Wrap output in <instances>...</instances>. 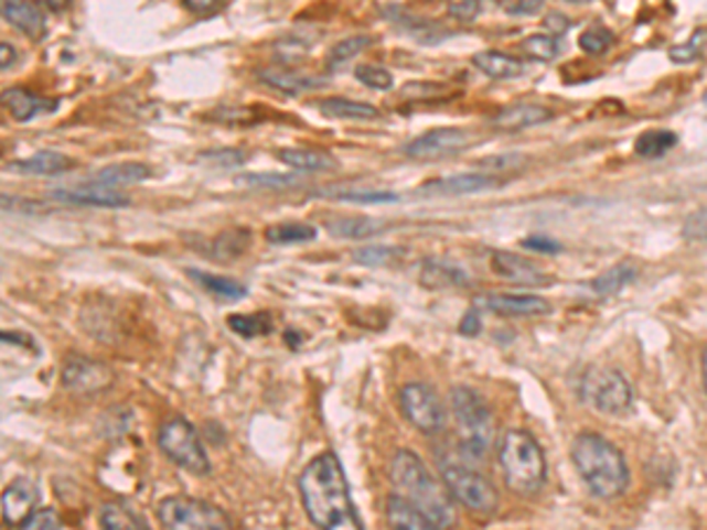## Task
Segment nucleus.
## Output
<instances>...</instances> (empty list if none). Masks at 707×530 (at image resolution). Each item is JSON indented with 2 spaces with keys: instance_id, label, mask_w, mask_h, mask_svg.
Masks as SVG:
<instances>
[{
  "instance_id": "nucleus-1",
  "label": "nucleus",
  "mask_w": 707,
  "mask_h": 530,
  "mask_svg": "<svg viewBox=\"0 0 707 530\" xmlns=\"http://www.w3.org/2000/svg\"><path fill=\"white\" fill-rule=\"evenodd\" d=\"M298 486L307 517L319 530H364L352 502L350 482L333 451L317 455L302 469Z\"/></svg>"
},
{
  "instance_id": "nucleus-2",
  "label": "nucleus",
  "mask_w": 707,
  "mask_h": 530,
  "mask_svg": "<svg viewBox=\"0 0 707 530\" xmlns=\"http://www.w3.org/2000/svg\"><path fill=\"white\" fill-rule=\"evenodd\" d=\"M392 486L396 495L410 507H416L441 530H453L458 523V511L451 490L443 482L427 469L422 459L413 451H396L389 465Z\"/></svg>"
},
{
  "instance_id": "nucleus-3",
  "label": "nucleus",
  "mask_w": 707,
  "mask_h": 530,
  "mask_svg": "<svg viewBox=\"0 0 707 530\" xmlns=\"http://www.w3.org/2000/svg\"><path fill=\"white\" fill-rule=\"evenodd\" d=\"M571 457L582 484L588 486L594 498L613 500L625 493L630 469L623 453L607 436L592 432L576 436Z\"/></svg>"
},
{
  "instance_id": "nucleus-4",
  "label": "nucleus",
  "mask_w": 707,
  "mask_h": 530,
  "mask_svg": "<svg viewBox=\"0 0 707 530\" xmlns=\"http://www.w3.org/2000/svg\"><path fill=\"white\" fill-rule=\"evenodd\" d=\"M497 465L503 469L507 488L516 495H536L545 486V455L538 446V441L528 432H505L497 446Z\"/></svg>"
},
{
  "instance_id": "nucleus-5",
  "label": "nucleus",
  "mask_w": 707,
  "mask_h": 530,
  "mask_svg": "<svg viewBox=\"0 0 707 530\" xmlns=\"http://www.w3.org/2000/svg\"><path fill=\"white\" fill-rule=\"evenodd\" d=\"M451 410L462 453L474 459L484 457L495 441V420L489 403L470 387H453Z\"/></svg>"
},
{
  "instance_id": "nucleus-6",
  "label": "nucleus",
  "mask_w": 707,
  "mask_h": 530,
  "mask_svg": "<svg viewBox=\"0 0 707 530\" xmlns=\"http://www.w3.org/2000/svg\"><path fill=\"white\" fill-rule=\"evenodd\" d=\"M159 448L163 455L194 476L211 474V459L205 455L196 426L186 418H170L159 430Z\"/></svg>"
},
{
  "instance_id": "nucleus-7",
  "label": "nucleus",
  "mask_w": 707,
  "mask_h": 530,
  "mask_svg": "<svg viewBox=\"0 0 707 530\" xmlns=\"http://www.w3.org/2000/svg\"><path fill=\"white\" fill-rule=\"evenodd\" d=\"M157 511L165 530H232L227 515L219 507L189 495H170L159 502Z\"/></svg>"
},
{
  "instance_id": "nucleus-8",
  "label": "nucleus",
  "mask_w": 707,
  "mask_h": 530,
  "mask_svg": "<svg viewBox=\"0 0 707 530\" xmlns=\"http://www.w3.org/2000/svg\"><path fill=\"white\" fill-rule=\"evenodd\" d=\"M580 397L603 415H623L632 405V389L625 375L607 366H594L582 375Z\"/></svg>"
},
{
  "instance_id": "nucleus-9",
  "label": "nucleus",
  "mask_w": 707,
  "mask_h": 530,
  "mask_svg": "<svg viewBox=\"0 0 707 530\" xmlns=\"http://www.w3.org/2000/svg\"><path fill=\"white\" fill-rule=\"evenodd\" d=\"M441 476L446 488L451 490L453 500L476 511V515H493L497 509V490L484 474H479L468 465L446 463L441 465Z\"/></svg>"
},
{
  "instance_id": "nucleus-10",
  "label": "nucleus",
  "mask_w": 707,
  "mask_h": 530,
  "mask_svg": "<svg viewBox=\"0 0 707 530\" xmlns=\"http://www.w3.org/2000/svg\"><path fill=\"white\" fill-rule=\"evenodd\" d=\"M406 420L422 434H437L446 426V408L437 391L425 382H410L399 391Z\"/></svg>"
},
{
  "instance_id": "nucleus-11",
  "label": "nucleus",
  "mask_w": 707,
  "mask_h": 530,
  "mask_svg": "<svg viewBox=\"0 0 707 530\" xmlns=\"http://www.w3.org/2000/svg\"><path fill=\"white\" fill-rule=\"evenodd\" d=\"M472 144V132L462 128H439L416 137V140L406 147V156L416 161H435L443 156H453V153L470 149Z\"/></svg>"
},
{
  "instance_id": "nucleus-12",
  "label": "nucleus",
  "mask_w": 707,
  "mask_h": 530,
  "mask_svg": "<svg viewBox=\"0 0 707 530\" xmlns=\"http://www.w3.org/2000/svg\"><path fill=\"white\" fill-rule=\"evenodd\" d=\"M111 382H114L111 368L99 361H93V358L68 356L62 368V385L66 389L78 391V394H95V391L111 387Z\"/></svg>"
},
{
  "instance_id": "nucleus-13",
  "label": "nucleus",
  "mask_w": 707,
  "mask_h": 530,
  "mask_svg": "<svg viewBox=\"0 0 707 530\" xmlns=\"http://www.w3.org/2000/svg\"><path fill=\"white\" fill-rule=\"evenodd\" d=\"M491 267L500 279L528 285V288H536V285L545 288L551 281V277L545 269H540V264L524 258V255L507 252V250H495L491 255Z\"/></svg>"
},
{
  "instance_id": "nucleus-14",
  "label": "nucleus",
  "mask_w": 707,
  "mask_h": 530,
  "mask_svg": "<svg viewBox=\"0 0 707 530\" xmlns=\"http://www.w3.org/2000/svg\"><path fill=\"white\" fill-rule=\"evenodd\" d=\"M503 184V180L491 175V173H468V175H451L432 180L420 186V194H432V196H462V194H479L495 190V186Z\"/></svg>"
},
{
  "instance_id": "nucleus-15",
  "label": "nucleus",
  "mask_w": 707,
  "mask_h": 530,
  "mask_svg": "<svg viewBox=\"0 0 707 530\" xmlns=\"http://www.w3.org/2000/svg\"><path fill=\"white\" fill-rule=\"evenodd\" d=\"M3 521L10 528H20L31 515L33 507L39 502V488L33 486L29 478H17L3 493Z\"/></svg>"
},
{
  "instance_id": "nucleus-16",
  "label": "nucleus",
  "mask_w": 707,
  "mask_h": 530,
  "mask_svg": "<svg viewBox=\"0 0 707 530\" xmlns=\"http://www.w3.org/2000/svg\"><path fill=\"white\" fill-rule=\"evenodd\" d=\"M476 302L479 306H484V310L500 316H545L551 312L549 302L538 295L500 293V295H484Z\"/></svg>"
},
{
  "instance_id": "nucleus-17",
  "label": "nucleus",
  "mask_w": 707,
  "mask_h": 530,
  "mask_svg": "<svg viewBox=\"0 0 707 530\" xmlns=\"http://www.w3.org/2000/svg\"><path fill=\"white\" fill-rule=\"evenodd\" d=\"M53 198L68 205H88V208H124V205L130 203V198L120 192L95 184H85L78 186V190H55Z\"/></svg>"
},
{
  "instance_id": "nucleus-18",
  "label": "nucleus",
  "mask_w": 707,
  "mask_h": 530,
  "mask_svg": "<svg viewBox=\"0 0 707 530\" xmlns=\"http://www.w3.org/2000/svg\"><path fill=\"white\" fill-rule=\"evenodd\" d=\"M0 12H3V20L8 24H12L17 31H22L24 36L33 41H41L47 33V20L39 6L20 3V0H12L10 3L8 0V3L0 8Z\"/></svg>"
},
{
  "instance_id": "nucleus-19",
  "label": "nucleus",
  "mask_w": 707,
  "mask_h": 530,
  "mask_svg": "<svg viewBox=\"0 0 707 530\" xmlns=\"http://www.w3.org/2000/svg\"><path fill=\"white\" fill-rule=\"evenodd\" d=\"M551 118V111L540 105H512L503 109L500 113L493 116V128L503 130V132H516L531 126H540L547 123Z\"/></svg>"
},
{
  "instance_id": "nucleus-20",
  "label": "nucleus",
  "mask_w": 707,
  "mask_h": 530,
  "mask_svg": "<svg viewBox=\"0 0 707 530\" xmlns=\"http://www.w3.org/2000/svg\"><path fill=\"white\" fill-rule=\"evenodd\" d=\"M151 177V167L144 163H114L97 170L93 177H88L85 184H95V186H107V190H114V186H128V184H140Z\"/></svg>"
},
{
  "instance_id": "nucleus-21",
  "label": "nucleus",
  "mask_w": 707,
  "mask_h": 530,
  "mask_svg": "<svg viewBox=\"0 0 707 530\" xmlns=\"http://www.w3.org/2000/svg\"><path fill=\"white\" fill-rule=\"evenodd\" d=\"M3 105L14 121L26 123L31 118H36L41 111H53L57 107V101H47L26 88H10L3 93Z\"/></svg>"
},
{
  "instance_id": "nucleus-22",
  "label": "nucleus",
  "mask_w": 707,
  "mask_h": 530,
  "mask_svg": "<svg viewBox=\"0 0 707 530\" xmlns=\"http://www.w3.org/2000/svg\"><path fill=\"white\" fill-rule=\"evenodd\" d=\"M420 281L427 288H460V285H468L470 283V273L464 271L460 264H453L448 260H439V258H427L422 262V271H420Z\"/></svg>"
},
{
  "instance_id": "nucleus-23",
  "label": "nucleus",
  "mask_w": 707,
  "mask_h": 530,
  "mask_svg": "<svg viewBox=\"0 0 707 530\" xmlns=\"http://www.w3.org/2000/svg\"><path fill=\"white\" fill-rule=\"evenodd\" d=\"M72 165H74V161L66 159L64 153L39 151L29 159L8 163L6 170H10V173H20V175H60Z\"/></svg>"
},
{
  "instance_id": "nucleus-24",
  "label": "nucleus",
  "mask_w": 707,
  "mask_h": 530,
  "mask_svg": "<svg viewBox=\"0 0 707 530\" xmlns=\"http://www.w3.org/2000/svg\"><path fill=\"white\" fill-rule=\"evenodd\" d=\"M317 107L325 118H335V121H373V118L381 116L377 107L347 97H328L321 99Z\"/></svg>"
},
{
  "instance_id": "nucleus-25",
  "label": "nucleus",
  "mask_w": 707,
  "mask_h": 530,
  "mask_svg": "<svg viewBox=\"0 0 707 530\" xmlns=\"http://www.w3.org/2000/svg\"><path fill=\"white\" fill-rule=\"evenodd\" d=\"M325 229L335 238H350V241H361L383 231V221L364 217V215H340L325 221Z\"/></svg>"
},
{
  "instance_id": "nucleus-26",
  "label": "nucleus",
  "mask_w": 707,
  "mask_h": 530,
  "mask_svg": "<svg viewBox=\"0 0 707 530\" xmlns=\"http://www.w3.org/2000/svg\"><path fill=\"white\" fill-rule=\"evenodd\" d=\"M472 62L481 74H486L495 80L519 78L524 74V64L507 53H500V50H484V53H476Z\"/></svg>"
},
{
  "instance_id": "nucleus-27",
  "label": "nucleus",
  "mask_w": 707,
  "mask_h": 530,
  "mask_svg": "<svg viewBox=\"0 0 707 530\" xmlns=\"http://www.w3.org/2000/svg\"><path fill=\"white\" fill-rule=\"evenodd\" d=\"M387 523L392 530H441L396 493L387 498Z\"/></svg>"
},
{
  "instance_id": "nucleus-28",
  "label": "nucleus",
  "mask_w": 707,
  "mask_h": 530,
  "mask_svg": "<svg viewBox=\"0 0 707 530\" xmlns=\"http://www.w3.org/2000/svg\"><path fill=\"white\" fill-rule=\"evenodd\" d=\"M257 76H260V80L267 83L269 88L286 93V95H298L302 90H314V88H321V85H325V80H314L309 76H300L296 72H290V68H274V66L260 68Z\"/></svg>"
},
{
  "instance_id": "nucleus-29",
  "label": "nucleus",
  "mask_w": 707,
  "mask_h": 530,
  "mask_svg": "<svg viewBox=\"0 0 707 530\" xmlns=\"http://www.w3.org/2000/svg\"><path fill=\"white\" fill-rule=\"evenodd\" d=\"M279 161L292 170H300V173H321V170L338 167V161L331 153L319 149H281Z\"/></svg>"
},
{
  "instance_id": "nucleus-30",
  "label": "nucleus",
  "mask_w": 707,
  "mask_h": 530,
  "mask_svg": "<svg viewBox=\"0 0 707 530\" xmlns=\"http://www.w3.org/2000/svg\"><path fill=\"white\" fill-rule=\"evenodd\" d=\"M186 277L194 279L203 290H208L211 295H215V298H219V300L236 302V300H244V298L248 295L246 285H240L238 281L227 279V277H217V273H211V271L186 269Z\"/></svg>"
},
{
  "instance_id": "nucleus-31",
  "label": "nucleus",
  "mask_w": 707,
  "mask_h": 530,
  "mask_svg": "<svg viewBox=\"0 0 707 530\" xmlns=\"http://www.w3.org/2000/svg\"><path fill=\"white\" fill-rule=\"evenodd\" d=\"M101 530H151L149 523L120 502H107L99 515Z\"/></svg>"
},
{
  "instance_id": "nucleus-32",
  "label": "nucleus",
  "mask_w": 707,
  "mask_h": 530,
  "mask_svg": "<svg viewBox=\"0 0 707 530\" xmlns=\"http://www.w3.org/2000/svg\"><path fill=\"white\" fill-rule=\"evenodd\" d=\"M677 147V134L672 130H649L636 137L634 153L642 159H663Z\"/></svg>"
},
{
  "instance_id": "nucleus-33",
  "label": "nucleus",
  "mask_w": 707,
  "mask_h": 530,
  "mask_svg": "<svg viewBox=\"0 0 707 530\" xmlns=\"http://www.w3.org/2000/svg\"><path fill=\"white\" fill-rule=\"evenodd\" d=\"M636 279V267L630 262L623 264H615L611 269H607L603 273L592 281V293L599 298H607V295H615L618 290H623L625 285H630Z\"/></svg>"
},
{
  "instance_id": "nucleus-34",
  "label": "nucleus",
  "mask_w": 707,
  "mask_h": 530,
  "mask_svg": "<svg viewBox=\"0 0 707 530\" xmlns=\"http://www.w3.org/2000/svg\"><path fill=\"white\" fill-rule=\"evenodd\" d=\"M265 238L274 246H292V244H309L317 238V229L312 225H300V221H290V225H276L265 231Z\"/></svg>"
},
{
  "instance_id": "nucleus-35",
  "label": "nucleus",
  "mask_w": 707,
  "mask_h": 530,
  "mask_svg": "<svg viewBox=\"0 0 707 530\" xmlns=\"http://www.w3.org/2000/svg\"><path fill=\"white\" fill-rule=\"evenodd\" d=\"M371 36H352V39H344V41H338L333 47H331V53H328V60H325V66L331 68V72H340V68H344L350 64V60H354L358 53H364V50L371 45Z\"/></svg>"
},
{
  "instance_id": "nucleus-36",
  "label": "nucleus",
  "mask_w": 707,
  "mask_h": 530,
  "mask_svg": "<svg viewBox=\"0 0 707 530\" xmlns=\"http://www.w3.org/2000/svg\"><path fill=\"white\" fill-rule=\"evenodd\" d=\"M229 323V328L240 335V337H263V335H269L271 328H274V321L269 314H236V316H229L227 318Z\"/></svg>"
},
{
  "instance_id": "nucleus-37",
  "label": "nucleus",
  "mask_w": 707,
  "mask_h": 530,
  "mask_svg": "<svg viewBox=\"0 0 707 530\" xmlns=\"http://www.w3.org/2000/svg\"><path fill=\"white\" fill-rule=\"evenodd\" d=\"M236 184L240 186H255V190H274L283 192L290 186H300L298 175H279V173H248L236 177Z\"/></svg>"
},
{
  "instance_id": "nucleus-38",
  "label": "nucleus",
  "mask_w": 707,
  "mask_h": 530,
  "mask_svg": "<svg viewBox=\"0 0 707 530\" xmlns=\"http://www.w3.org/2000/svg\"><path fill=\"white\" fill-rule=\"evenodd\" d=\"M519 53L536 60V62H551L559 55V43L555 36H547V33H536V36H528L519 43Z\"/></svg>"
},
{
  "instance_id": "nucleus-39",
  "label": "nucleus",
  "mask_w": 707,
  "mask_h": 530,
  "mask_svg": "<svg viewBox=\"0 0 707 530\" xmlns=\"http://www.w3.org/2000/svg\"><path fill=\"white\" fill-rule=\"evenodd\" d=\"M354 76L358 83L368 85L373 90H392L394 88V76L392 72H387L385 66H377V64H358L354 68Z\"/></svg>"
},
{
  "instance_id": "nucleus-40",
  "label": "nucleus",
  "mask_w": 707,
  "mask_h": 530,
  "mask_svg": "<svg viewBox=\"0 0 707 530\" xmlns=\"http://www.w3.org/2000/svg\"><path fill=\"white\" fill-rule=\"evenodd\" d=\"M399 258H404L401 248H385V246H368V248L356 250V255H354L356 262L368 264V267L394 264Z\"/></svg>"
},
{
  "instance_id": "nucleus-41",
  "label": "nucleus",
  "mask_w": 707,
  "mask_h": 530,
  "mask_svg": "<svg viewBox=\"0 0 707 530\" xmlns=\"http://www.w3.org/2000/svg\"><path fill=\"white\" fill-rule=\"evenodd\" d=\"M705 47H707V29H698L686 43L669 47V60L677 62V64L694 62V60L700 57V53Z\"/></svg>"
},
{
  "instance_id": "nucleus-42",
  "label": "nucleus",
  "mask_w": 707,
  "mask_h": 530,
  "mask_svg": "<svg viewBox=\"0 0 707 530\" xmlns=\"http://www.w3.org/2000/svg\"><path fill=\"white\" fill-rule=\"evenodd\" d=\"M580 47L585 50L588 55H601L607 53L613 43V31H609L607 26H590L588 31L580 33Z\"/></svg>"
},
{
  "instance_id": "nucleus-43",
  "label": "nucleus",
  "mask_w": 707,
  "mask_h": 530,
  "mask_svg": "<svg viewBox=\"0 0 707 530\" xmlns=\"http://www.w3.org/2000/svg\"><path fill=\"white\" fill-rule=\"evenodd\" d=\"M342 203H358V205H383V203H396L399 196L394 192H368V190H358V192H342L335 196Z\"/></svg>"
},
{
  "instance_id": "nucleus-44",
  "label": "nucleus",
  "mask_w": 707,
  "mask_h": 530,
  "mask_svg": "<svg viewBox=\"0 0 707 530\" xmlns=\"http://www.w3.org/2000/svg\"><path fill=\"white\" fill-rule=\"evenodd\" d=\"M62 521L55 509H39L17 530H60Z\"/></svg>"
},
{
  "instance_id": "nucleus-45",
  "label": "nucleus",
  "mask_w": 707,
  "mask_h": 530,
  "mask_svg": "<svg viewBox=\"0 0 707 530\" xmlns=\"http://www.w3.org/2000/svg\"><path fill=\"white\" fill-rule=\"evenodd\" d=\"M524 163H526V159L519 156V153H503V156H491V159L476 161V165L489 167L491 175H493V173H507V170L522 167Z\"/></svg>"
},
{
  "instance_id": "nucleus-46",
  "label": "nucleus",
  "mask_w": 707,
  "mask_h": 530,
  "mask_svg": "<svg viewBox=\"0 0 707 530\" xmlns=\"http://www.w3.org/2000/svg\"><path fill=\"white\" fill-rule=\"evenodd\" d=\"M684 236L688 241H707V208L696 210L692 217L686 219Z\"/></svg>"
},
{
  "instance_id": "nucleus-47",
  "label": "nucleus",
  "mask_w": 707,
  "mask_h": 530,
  "mask_svg": "<svg viewBox=\"0 0 707 530\" xmlns=\"http://www.w3.org/2000/svg\"><path fill=\"white\" fill-rule=\"evenodd\" d=\"M448 14L453 17L458 22L470 24L481 14V3L479 0H462V3H451L448 6Z\"/></svg>"
},
{
  "instance_id": "nucleus-48",
  "label": "nucleus",
  "mask_w": 707,
  "mask_h": 530,
  "mask_svg": "<svg viewBox=\"0 0 707 530\" xmlns=\"http://www.w3.org/2000/svg\"><path fill=\"white\" fill-rule=\"evenodd\" d=\"M522 246L528 250L545 252V255H555L561 250V246L557 241H551V238H547V236H528V238H524Z\"/></svg>"
},
{
  "instance_id": "nucleus-49",
  "label": "nucleus",
  "mask_w": 707,
  "mask_h": 530,
  "mask_svg": "<svg viewBox=\"0 0 707 530\" xmlns=\"http://www.w3.org/2000/svg\"><path fill=\"white\" fill-rule=\"evenodd\" d=\"M460 333L468 337H476L481 333V314L476 312V306H472V310L462 316Z\"/></svg>"
},
{
  "instance_id": "nucleus-50",
  "label": "nucleus",
  "mask_w": 707,
  "mask_h": 530,
  "mask_svg": "<svg viewBox=\"0 0 707 530\" xmlns=\"http://www.w3.org/2000/svg\"><path fill=\"white\" fill-rule=\"evenodd\" d=\"M189 12H194V14H199V17H203V14H213V12H217L222 6L217 3V0H184V3H182Z\"/></svg>"
},
{
  "instance_id": "nucleus-51",
  "label": "nucleus",
  "mask_w": 707,
  "mask_h": 530,
  "mask_svg": "<svg viewBox=\"0 0 707 530\" xmlns=\"http://www.w3.org/2000/svg\"><path fill=\"white\" fill-rule=\"evenodd\" d=\"M545 29L551 33V36H561V33L568 29V20L561 12H549L545 17Z\"/></svg>"
},
{
  "instance_id": "nucleus-52",
  "label": "nucleus",
  "mask_w": 707,
  "mask_h": 530,
  "mask_svg": "<svg viewBox=\"0 0 707 530\" xmlns=\"http://www.w3.org/2000/svg\"><path fill=\"white\" fill-rule=\"evenodd\" d=\"M503 8L510 14H536L543 3H538V0H522V3H505Z\"/></svg>"
},
{
  "instance_id": "nucleus-53",
  "label": "nucleus",
  "mask_w": 707,
  "mask_h": 530,
  "mask_svg": "<svg viewBox=\"0 0 707 530\" xmlns=\"http://www.w3.org/2000/svg\"><path fill=\"white\" fill-rule=\"evenodd\" d=\"M238 153H244V151H234V149H224V151H215V153H205V159H211V161H229V165H240L246 161V156H238Z\"/></svg>"
},
{
  "instance_id": "nucleus-54",
  "label": "nucleus",
  "mask_w": 707,
  "mask_h": 530,
  "mask_svg": "<svg viewBox=\"0 0 707 530\" xmlns=\"http://www.w3.org/2000/svg\"><path fill=\"white\" fill-rule=\"evenodd\" d=\"M0 55H3V62H0V66H3V72H8V68L14 66V47L10 43H0Z\"/></svg>"
},
{
  "instance_id": "nucleus-55",
  "label": "nucleus",
  "mask_w": 707,
  "mask_h": 530,
  "mask_svg": "<svg viewBox=\"0 0 707 530\" xmlns=\"http://www.w3.org/2000/svg\"><path fill=\"white\" fill-rule=\"evenodd\" d=\"M703 382H705V391H707V349L703 354Z\"/></svg>"
},
{
  "instance_id": "nucleus-56",
  "label": "nucleus",
  "mask_w": 707,
  "mask_h": 530,
  "mask_svg": "<svg viewBox=\"0 0 707 530\" xmlns=\"http://www.w3.org/2000/svg\"><path fill=\"white\" fill-rule=\"evenodd\" d=\"M705 101H707V97H705Z\"/></svg>"
}]
</instances>
